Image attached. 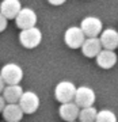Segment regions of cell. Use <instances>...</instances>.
<instances>
[{
    "label": "cell",
    "instance_id": "obj_7",
    "mask_svg": "<svg viewBox=\"0 0 118 122\" xmlns=\"http://www.w3.org/2000/svg\"><path fill=\"white\" fill-rule=\"evenodd\" d=\"M86 41V35L83 34L82 29L77 26H71L67 29L64 34V42L71 49H80L83 42Z\"/></svg>",
    "mask_w": 118,
    "mask_h": 122
},
{
    "label": "cell",
    "instance_id": "obj_8",
    "mask_svg": "<svg viewBox=\"0 0 118 122\" xmlns=\"http://www.w3.org/2000/svg\"><path fill=\"white\" fill-rule=\"evenodd\" d=\"M15 22H16V26L21 30L35 27V25H37V14L34 12V10L29 8V7H22V10L19 11V14L15 18Z\"/></svg>",
    "mask_w": 118,
    "mask_h": 122
},
{
    "label": "cell",
    "instance_id": "obj_17",
    "mask_svg": "<svg viewBox=\"0 0 118 122\" xmlns=\"http://www.w3.org/2000/svg\"><path fill=\"white\" fill-rule=\"evenodd\" d=\"M95 122H117V115L111 110H101L96 114Z\"/></svg>",
    "mask_w": 118,
    "mask_h": 122
},
{
    "label": "cell",
    "instance_id": "obj_2",
    "mask_svg": "<svg viewBox=\"0 0 118 122\" xmlns=\"http://www.w3.org/2000/svg\"><path fill=\"white\" fill-rule=\"evenodd\" d=\"M41 41H42V33L37 27H30V29L21 30L19 42H21V45L23 48L34 49L41 44Z\"/></svg>",
    "mask_w": 118,
    "mask_h": 122
},
{
    "label": "cell",
    "instance_id": "obj_15",
    "mask_svg": "<svg viewBox=\"0 0 118 122\" xmlns=\"http://www.w3.org/2000/svg\"><path fill=\"white\" fill-rule=\"evenodd\" d=\"M22 94V87L19 84H12V86H5L3 92H1V96L4 98L5 103H18Z\"/></svg>",
    "mask_w": 118,
    "mask_h": 122
},
{
    "label": "cell",
    "instance_id": "obj_4",
    "mask_svg": "<svg viewBox=\"0 0 118 122\" xmlns=\"http://www.w3.org/2000/svg\"><path fill=\"white\" fill-rule=\"evenodd\" d=\"M75 92H76V86L72 81L62 80L54 88V98L60 103H69V102H73Z\"/></svg>",
    "mask_w": 118,
    "mask_h": 122
},
{
    "label": "cell",
    "instance_id": "obj_3",
    "mask_svg": "<svg viewBox=\"0 0 118 122\" xmlns=\"http://www.w3.org/2000/svg\"><path fill=\"white\" fill-rule=\"evenodd\" d=\"M80 29L86 35V38H98L103 30V25L102 20L96 16H87L84 18L82 23H80Z\"/></svg>",
    "mask_w": 118,
    "mask_h": 122
},
{
    "label": "cell",
    "instance_id": "obj_14",
    "mask_svg": "<svg viewBox=\"0 0 118 122\" xmlns=\"http://www.w3.org/2000/svg\"><path fill=\"white\" fill-rule=\"evenodd\" d=\"M5 122H19L23 117V111L18 103H7L1 111Z\"/></svg>",
    "mask_w": 118,
    "mask_h": 122
},
{
    "label": "cell",
    "instance_id": "obj_19",
    "mask_svg": "<svg viewBox=\"0 0 118 122\" xmlns=\"http://www.w3.org/2000/svg\"><path fill=\"white\" fill-rule=\"evenodd\" d=\"M49 3L52 5H61V4H64L67 0H48Z\"/></svg>",
    "mask_w": 118,
    "mask_h": 122
},
{
    "label": "cell",
    "instance_id": "obj_6",
    "mask_svg": "<svg viewBox=\"0 0 118 122\" xmlns=\"http://www.w3.org/2000/svg\"><path fill=\"white\" fill-rule=\"evenodd\" d=\"M39 96L33 91H23L18 105L23 114H34L39 109Z\"/></svg>",
    "mask_w": 118,
    "mask_h": 122
},
{
    "label": "cell",
    "instance_id": "obj_10",
    "mask_svg": "<svg viewBox=\"0 0 118 122\" xmlns=\"http://www.w3.org/2000/svg\"><path fill=\"white\" fill-rule=\"evenodd\" d=\"M22 10V3L19 0H3L0 3V14L7 19H15Z\"/></svg>",
    "mask_w": 118,
    "mask_h": 122
},
{
    "label": "cell",
    "instance_id": "obj_11",
    "mask_svg": "<svg viewBox=\"0 0 118 122\" xmlns=\"http://www.w3.org/2000/svg\"><path fill=\"white\" fill-rule=\"evenodd\" d=\"M98 66H101L103 69H110L117 64V54L114 50H107V49H102L99 54L95 57Z\"/></svg>",
    "mask_w": 118,
    "mask_h": 122
},
{
    "label": "cell",
    "instance_id": "obj_5",
    "mask_svg": "<svg viewBox=\"0 0 118 122\" xmlns=\"http://www.w3.org/2000/svg\"><path fill=\"white\" fill-rule=\"evenodd\" d=\"M95 99H96V95L92 88L87 87V86H82V87L76 88L73 102L77 105V107H80V109L91 107L95 103Z\"/></svg>",
    "mask_w": 118,
    "mask_h": 122
},
{
    "label": "cell",
    "instance_id": "obj_22",
    "mask_svg": "<svg viewBox=\"0 0 118 122\" xmlns=\"http://www.w3.org/2000/svg\"><path fill=\"white\" fill-rule=\"evenodd\" d=\"M72 122H76V121H72Z\"/></svg>",
    "mask_w": 118,
    "mask_h": 122
},
{
    "label": "cell",
    "instance_id": "obj_18",
    "mask_svg": "<svg viewBox=\"0 0 118 122\" xmlns=\"http://www.w3.org/2000/svg\"><path fill=\"white\" fill-rule=\"evenodd\" d=\"M7 25H8V19H7L4 15L0 14V33L4 31L5 29H7Z\"/></svg>",
    "mask_w": 118,
    "mask_h": 122
},
{
    "label": "cell",
    "instance_id": "obj_9",
    "mask_svg": "<svg viewBox=\"0 0 118 122\" xmlns=\"http://www.w3.org/2000/svg\"><path fill=\"white\" fill-rule=\"evenodd\" d=\"M99 41L103 49L114 50L118 48V31L115 29H106L102 30L99 35Z\"/></svg>",
    "mask_w": 118,
    "mask_h": 122
},
{
    "label": "cell",
    "instance_id": "obj_13",
    "mask_svg": "<svg viewBox=\"0 0 118 122\" xmlns=\"http://www.w3.org/2000/svg\"><path fill=\"white\" fill-rule=\"evenodd\" d=\"M82 53H83L86 57L88 58H92V57H96L99 54L102 49V45H101V41L99 38H86V41L83 42L82 45Z\"/></svg>",
    "mask_w": 118,
    "mask_h": 122
},
{
    "label": "cell",
    "instance_id": "obj_1",
    "mask_svg": "<svg viewBox=\"0 0 118 122\" xmlns=\"http://www.w3.org/2000/svg\"><path fill=\"white\" fill-rule=\"evenodd\" d=\"M0 76L3 79V81L5 83V86H12V84H19L23 79V69L18 64L10 62L5 64L1 68Z\"/></svg>",
    "mask_w": 118,
    "mask_h": 122
},
{
    "label": "cell",
    "instance_id": "obj_21",
    "mask_svg": "<svg viewBox=\"0 0 118 122\" xmlns=\"http://www.w3.org/2000/svg\"><path fill=\"white\" fill-rule=\"evenodd\" d=\"M4 87H5V83L3 81V79H1V76H0V95H1V92H3Z\"/></svg>",
    "mask_w": 118,
    "mask_h": 122
},
{
    "label": "cell",
    "instance_id": "obj_16",
    "mask_svg": "<svg viewBox=\"0 0 118 122\" xmlns=\"http://www.w3.org/2000/svg\"><path fill=\"white\" fill-rule=\"evenodd\" d=\"M96 114H98V110L94 106H91V107H84V109H80L77 118L80 122H95Z\"/></svg>",
    "mask_w": 118,
    "mask_h": 122
},
{
    "label": "cell",
    "instance_id": "obj_12",
    "mask_svg": "<svg viewBox=\"0 0 118 122\" xmlns=\"http://www.w3.org/2000/svg\"><path fill=\"white\" fill-rule=\"evenodd\" d=\"M79 111H80V107H77V105H76L75 102L61 103L60 109H58V114H60V117H61L65 122L76 121L77 117H79Z\"/></svg>",
    "mask_w": 118,
    "mask_h": 122
},
{
    "label": "cell",
    "instance_id": "obj_20",
    "mask_svg": "<svg viewBox=\"0 0 118 122\" xmlns=\"http://www.w3.org/2000/svg\"><path fill=\"white\" fill-rule=\"evenodd\" d=\"M5 105H7V103H5L4 98H3V96L0 95V113L3 111V109H4V106H5Z\"/></svg>",
    "mask_w": 118,
    "mask_h": 122
}]
</instances>
